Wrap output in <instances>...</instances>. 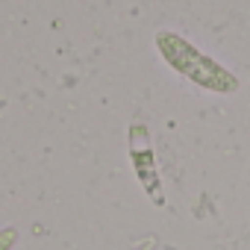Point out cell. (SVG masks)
Segmentation results:
<instances>
[{
  "mask_svg": "<svg viewBox=\"0 0 250 250\" xmlns=\"http://www.w3.org/2000/svg\"><path fill=\"white\" fill-rule=\"evenodd\" d=\"M130 162L136 168V177L142 180L145 191L162 203V188H159V174H156V159H153V145L150 133L145 124H133L130 127Z\"/></svg>",
  "mask_w": 250,
  "mask_h": 250,
  "instance_id": "obj_2",
  "label": "cell"
},
{
  "mask_svg": "<svg viewBox=\"0 0 250 250\" xmlns=\"http://www.w3.org/2000/svg\"><path fill=\"white\" fill-rule=\"evenodd\" d=\"M18 235V227H0V250H15Z\"/></svg>",
  "mask_w": 250,
  "mask_h": 250,
  "instance_id": "obj_3",
  "label": "cell"
},
{
  "mask_svg": "<svg viewBox=\"0 0 250 250\" xmlns=\"http://www.w3.org/2000/svg\"><path fill=\"white\" fill-rule=\"evenodd\" d=\"M153 47L174 74H180L183 80H188L197 88H206L215 94H235L241 85L238 77L227 65H221L215 56L203 53L200 47H194L186 36L174 30H159L153 36Z\"/></svg>",
  "mask_w": 250,
  "mask_h": 250,
  "instance_id": "obj_1",
  "label": "cell"
}]
</instances>
